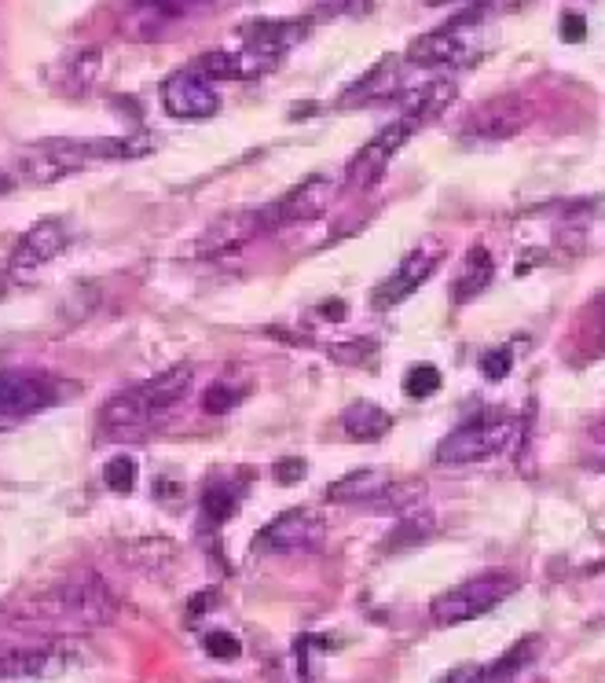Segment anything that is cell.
<instances>
[{
  "label": "cell",
  "instance_id": "cell-1",
  "mask_svg": "<svg viewBox=\"0 0 605 683\" xmlns=\"http://www.w3.org/2000/svg\"><path fill=\"white\" fill-rule=\"evenodd\" d=\"M8 618L23 628L40 632H85L104 628L118 618V596L99 574L63 577L52 588L34 591L26 602H12Z\"/></svg>",
  "mask_w": 605,
  "mask_h": 683
},
{
  "label": "cell",
  "instance_id": "cell-2",
  "mask_svg": "<svg viewBox=\"0 0 605 683\" xmlns=\"http://www.w3.org/2000/svg\"><path fill=\"white\" fill-rule=\"evenodd\" d=\"M492 12V4H473L470 12L456 15L451 23H444L433 34H422L408 45V63L411 67H426V70H440V67H467L481 56V45L473 37V26H481V19Z\"/></svg>",
  "mask_w": 605,
  "mask_h": 683
},
{
  "label": "cell",
  "instance_id": "cell-3",
  "mask_svg": "<svg viewBox=\"0 0 605 683\" xmlns=\"http://www.w3.org/2000/svg\"><path fill=\"white\" fill-rule=\"evenodd\" d=\"M521 427L510 416H477L470 423L451 430L437 445V464L440 467H470L484 464V459L503 456L513 441H518Z\"/></svg>",
  "mask_w": 605,
  "mask_h": 683
},
{
  "label": "cell",
  "instance_id": "cell-4",
  "mask_svg": "<svg viewBox=\"0 0 605 683\" xmlns=\"http://www.w3.org/2000/svg\"><path fill=\"white\" fill-rule=\"evenodd\" d=\"M513 591H518V577L513 574L470 577V580H462V585L448 588L440 599H433L429 618H433V625H440V628L467 625V621L492 614V610H496L499 602H507Z\"/></svg>",
  "mask_w": 605,
  "mask_h": 683
},
{
  "label": "cell",
  "instance_id": "cell-5",
  "mask_svg": "<svg viewBox=\"0 0 605 683\" xmlns=\"http://www.w3.org/2000/svg\"><path fill=\"white\" fill-rule=\"evenodd\" d=\"M81 666V650L63 636L34 647H8L0 655V680H56Z\"/></svg>",
  "mask_w": 605,
  "mask_h": 683
},
{
  "label": "cell",
  "instance_id": "cell-6",
  "mask_svg": "<svg viewBox=\"0 0 605 683\" xmlns=\"http://www.w3.org/2000/svg\"><path fill=\"white\" fill-rule=\"evenodd\" d=\"M532 122V104L518 93H503L488 104H481L462 125V140L467 144H503L524 133V125Z\"/></svg>",
  "mask_w": 605,
  "mask_h": 683
},
{
  "label": "cell",
  "instance_id": "cell-7",
  "mask_svg": "<svg viewBox=\"0 0 605 683\" xmlns=\"http://www.w3.org/2000/svg\"><path fill=\"white\" fill-rule=\"evenodd\" d=\"M93 163V147L77 144V140H48V144H34L19 151V177H26L29 184H56L77 169Z\"/></svg>",
  "mask_w": 605,
  "mask_h": 683
},
{
  "label": "cell",
  "instance_id": "cell-8",
  "mask_svg": "<svg viewBox=\"0 0 605 683\" xmlns=\"http://www.w3.org/2000/svg\"><path fill=\"white\" fill-rule=\"evenodd\" d=\"M415 122H408V118H400V122H392L382 129L378 136H371L367 144H363L356 155L349 158L346 166V184L356 188V192H371V188L378 184L382 177H386V169L392 163V155L408 144L411 133H415Z\"/></svg>",
  "mask_w": 605,
  "mask_h": 683
},
{
  "label": "cell",
  "instance_id": "cell-9",
  "mask_svg": "<svg viewBox=\"0 0 605 683\" xmlns=\"http://www.w3.org/2000/svg\"><path fill=\"white\" fill-rule=\"evenodd\" d=\"M440 261H444V247L437 243V239H433V243L415 247L411 254H403L400 265L392 268V273L378 284L375 305L378 309H392V305H400V301H408L433 273H437Z\"/></svg>",
  "mask_w": 605,
  "mask_h": 683
},
{
  "label": "cell",
  "instance_id": "cell-10",
  "mask_svg": "<svg viewBox=\"0 0 605 683\" xmlns=\"http://www.w3.org/2000/svg\"><path fill=\"white\" fill-rule=\"evenodd\" d=\"M323 540V522L316 511L294 507L282 511L279 518H271L265 529L254 537V551L261 555H287V551H305L316 548Z\"/></svg>",
  "mask_w": 605,
  "mask_h": 683
},
{
  "label": "cell",
  "instance_id": "cell-11",
  "mask_svg": "<svg viewBox=\"0 0 605 683\" xmlns=\"http://www.w3.org/2000/svg\"><path fill=\"white\" fill-rule=\"evenodd\" d=\"M271 220H268V206L265 209H239V214H228L214 220V225L206 228L198 239H195V254L198 257H220V254H235L250 243V239H257L261 232H268Z\"/></svg>",
  "mask_w": 605,
  "mask_h": 683
},
{
  "label": "cell",
  "instance_id": "cell-12",
  "mask_svg": "<svg viewBox=\"0 0 605 683\" xmlns=\"http://www.w3.org/2000/svg\"><path fill=\"white\" fill-rule=\"evenodd\" d=\"M161 107L180 122H202L220 110V96L198 70H180V74L161 82Z\"/></svg>",
  "mask_w": 605,
  "mask_h": 683
},
{
  "label": "cell",
  "instance_id": "cell-13",
  "mask_svg": "<svg viewBox=\"0 0 605 683\" xmlns=\"http://www.w3.org/2000/svg\"><path fill=\"white\" fill-rule=\"evenodd\" d=\"M335 192L338 184L330 177H305L298 188H290L287 195L279 199V203L268 206V220L271 228H282V225H305V220H319L323 214L335 203Z\"/></svg>",
  "mask_w": 605,
  "mask_h": 683
},
{
  "label": "cell",
  "instance_id": "cell-14",
  "mask_svg": "<svg viewBox=\"0 0 605 683\" xmlns=\"http://www.w3.org/2000/svg\"><path fill=\"white\" fill-rule=\"evenodd\" d=\"M282 56L261 52V48H214V52L198 56L195 70L202 77H225V82H246V77H261L279 67Z\"/></svg>",
  "mask_w": 605,
  "mask_h": 683
},
{
  "label": "cell",
  "instance_id": "cell-15",
  "mask_svg": "<svg viewBox=\"0 0 605 683\" xmlns=\"http://www.w3.org/2000/svg\"><path fill=\"white\" fill-rule=\"evenodd\" d=\"M56 405L52 379L34 375V371H0V411L4 416H34V411Z\"/></svg>",
  "mask_w": 605,
  "mask_h": 683
},
{
  "label": "cell",
  "instance_id": "cell-16",
  "mask_svg": "<svg viewBox=\"0 0 605 683\" xmlns=\"http://www.w3.org/2000/svg\"><path fill=\"white\" fill-rule=\"evenodd\" d=\"M63 247H66L63 220H37L12 250V273L15 276L37 273V268H45L48 261H56L59 254H63Z\"/></svg>",
  "mask_w": 605,
  "mask_h": 683
},
{
  "label": "cell",
  "instance_id": "cell-17",
  "mask_svg": "<svg viewBox=\"0 0 605 683\" xmlns=\"http://www.w3.org/2000/svg\"><path fill=\"white\" fill-rule=\"evenodd\" d=\"M456 96H459L456 77H426V82L403 88L392 104L400 107V115L408 118V122L419 125V122H429V118H440L444 110L456 104Z\"/></svg>",
  "mask_w": 605,
  "mask_h": 683
},
{
  "label": "cell",
  "instance_id": "cell-18",
  "mask_svg": "<svg viewBox=\"0 0 605 683\" xmlns=\"http://www.w3.org/2000/svg\"><path fill=\"white\" fill-rule=\"evenodd\" d=\"M99 74H104V52L93 45V48H74V52L59 56L52 70H48V77H52V88L56 93H63L70 99L85 96L88 88L99 82Z\"/></svg>",
  "mask_w": 605,
  "mask_h": 683
},
{
  "label": "cell",
  "instance_id": "cell-19",
  "mask_svg": "<svg viewBox=\"0 0 605 683\" xmlns=\"http://www.w3.org/2000/svg\"><path fill=\"white\" fill-rule=\"evenodd\" d=\"M312 34L308 19H257V23H246L239 29V37L250 48H261V52L282 56L290 48H298L305 37Z\"/></svg>",
  "mask_w": 605,
  "mask_h": 683
},
{
  "label": "cell",
  "instance_id": "cell-20",
  "mask_svg": "<svg viewBox=\"0 0 605 683\" xmlns=\"http://www.w3.org/2000/svg\"><path fill=\"white\" fill-rule=\"evenodd\" d=\"M403 93V77H400V59L386 56L378 67H371L367 74L356 77L346 93H341L338 104L341 107H363V104H382V99H397Z\"/></svg>",
  "mask_w": 605,
  "mask_h": 683
},
{
  "label": "cell",
  "instance_id": "cell-21",
  "mask_svg": "<svg viewBox=\"0 0 605 683\" xmlns=\"http://www.w3.org/2000/svg\"><path fill=\"white\" fill-rule=\"evenodd\" d=\"M392 492V475L382 467H363L352 470V475L338 478L335 486L327 489V500L335 504H375V500H386Z\"/></svg>",
  "mask_w": 605,
  "mask_h": 683
},
{
  "label": "cell",
  "instance_id": "cell-22",
  "mask_svg": "<svg viewBox=\"0 0 605 683\" xmlns=\"http://www.w3.org/2000/svg\"><path fill=\"white\" fill-rule=\"evenodd\" d=\"M492 279H496V257H492V250L484 243H473L467 254H462L451 298H456L459 305H470L473 298H481L484 290H488Z\"/></svg>",
  "mask_w": 605,
  "mask_h": 683
},
{
  "label": "cell",
  "instance_id": "cell-23",
  "mask_svg": "<svg viewBox=\"0 0 605 683\" xmlns=\"http://www.w3.org/2000/svg\"><path fill=\"white\" fill-rule=\"evenodd\" d=\"M191 379H195V371H191V364H177V368H166L158 371L155 379H147V383H140V397H144V405L150 416H158V411L173 408L180 397L191 390Z\"/></svg>",
  "mask_w": 605,
  "mask_h": 683
},
{
  "label": "cell",
  "instance_id": "cell-24",
  "mask_svg": "<svg viewBox=\"0 0 605 683\" xmlns=\"http://www.w3.org/2000/svg\"><path fill=\"white\" fill-rule=\"evenodd\" d=\"M118 559L140 574H166L177 562V544L169 537H140L118 548Z\"/></svg>",
  "mask_w": 605,
  "mask_h": 683
},
{
  "label": "cell",
  "instance_id": "cell-25",
  "mask_svg": "<svg viewBox=\"0 0 605 683\" xmlns=\"http://www.w3.org/2000/svg\"><path fill=\"white\" fill-rule=\"evenodd\" d=\"M341 430L352 441H382L392 430V416L386 408L371 405V400H352V405L341 411Z\"/></svg>",
  "mask_w": 605,
  "mask_h": 683
},
{
  "label": "cell",
  "instance_id": "cell-26",
  "mask_svg": "<svg viewBox=\"0 0 605 683\" xmlns=\"http://www.w3.org/2000/svg\"><path fill=\"white\" fill-rule=\"evenodd\" d=\"M150 411L144 405V397H140V390H121V394L107 397L104 408H99V423L107 430H129V427H140L147 423Z\"/></svg>",
  "mask_w": 605,
  "mask_h": 683
},
{
  "label": "cell",
  "instance_id": "cell-27",
  "mask_svg": "<svg viewBox=\"0 0 605 683\" xmlns=\"http://www.w3.org/2000/svg\"><path fill=\"white\" fill-rule=\"evenodd\" d=\"M536 655H540V636H524L521 643H513L507 655L492 661V669L484 672V683H507V680H513L524 666H532V661H536Z\"/></svg>",
  "mask_w": 605,
  "mask_h": 683
},
{
  "label": "cell",
  "instance_id": "cell-28",
  "mask_svg": "<svg viewBox=\"0 0 605 683\" xmlns=\"http://www.w3.org/2000/svg\"><path fill=\"white\" fill-rule=\"evenodd\" d=\"M235 511H239V489L235 486H225V481L206 486V492H202V518H206L209 526H225V522L235 518Z\"/></svg>",
  "mask_w": 605,
  "mask_h": 683
},
{
  "label": "cell",
  "instance_id": "cell-29",
  "mask_svg": "<svg viewBox=\"0 0 605 683\" xmlns=\"http://www.w3.org/2000/svg\"><path fill=\"white\" fill-rule=\"evenodd\" d=\"M96 305H99V287L96 284H74L70 287V295L59 301V316H63L66 324H77V320H85Z\"/></svg>",
  "mask_w": 605,
  "mask_h": 683
},
{
  "label": "cell",
  "instance_id": "cell-30",
  "mask_svg": "<svg viewBox=\"0 0 605 683\" xmlns=\"http://www.w3.org/2000/svg\"><path fill=\"white\" fill-rule=\"evenodd\" d=\"M144 12H150L158 19V23H177V19H187V15H195L202 12V8H209L214 0H136Z\"/></svg>",
  "mask_w": 605,
  "mask_h": 683
},
{
  "label": "cell",
  "instance_id": "cell-31",
  "mask_svg": "<svg viewBox=\"0 0 605 683\" xmlns=\"http://www.w3.org/2000/svg\"><path fill=\"white\" fill-rule=\"evenodd\" d=\"M375 12V0H316L312 15L316 19H363Z\"/></svg>",
  "mask_w": 605,
  "mask_h": 683
},
{
  "label": "cell",
  "instance_id": "cell-32",
  "mask_svg": "<svg viewBox=\"0 0 605 683\" xmlns=\"http://www.w3.org/2000/svg\"><path fill=\"white\" fill-rule=\"evenodd\" d=\"M136 478H140V467L133 456H114L107 459L104 467V486L114 489V492H133L136 489Z\"/></svg>",
  "mask_w": 605,
  "mask_h": 683
},
{
  "label": "cell",
  "instance_id": "cell-33",
  "mask_svg": "<svg viewBox=\"0 0 605 683\" xmlns=\"http://www.w3.org/2000/svg\"><path fill=\"white\" fill-rule=\"evenodd\" d=\"M433 529V515H411L403 518L397 529H392V537L386 540L389 551H400V548H415L422 537H426Z\"/></svg>",
  "mask_w": 605,
  "mask_h": 683
},
{
  "label": "cell",
  "instance_id": "cell-34",
  "mask_svg": "<svg viewBox=\"0 0 605 683\" xmlns=\"http://www.w3.org/2000/svg\"><path fill=\"white\" fill-rule=\"evenodd\" d=\"M440 390V371L433 364H415L403 375V394L411 400H426L429 394H437Z\"/></svg>",
  "mask_w": 605,
  "mask_h": 683
},
{
  "label": "cell",
  "instance_id": "cell-35",
  "mask_svg": "<svg viewBox=\"0 0 605 683\" xmlns=\"http://www.w3.org/2000/svg\"><path fill=\"white\" fill-rule=\"evenodd\" d=\"M239 405V390H231L228 383H214L202 394V408L209 411V416H225V411H231Z\"/></svg>",
  "mask_w": 605,
  "mask_h": 683
},
{
  "label": "cell",
  "instance_id": "cell-36",
  "mask_svg": "<svg viewBox=\"0 0 605 683\" xmlns=\"http://www.w3.org/2000/svg\"><path fill=\"white\" fill-rule=\"evenodd\" d=\"M371 354H375V338H349V342H341V346H330V357H335L338 364H363Z\"/></svg>",
  "mask_w": 605,
  "mask_h": 683
},
{
  "label": "cell",
  "instance_id": "cell-37",
  "mask_svg": "<svg viewBox=\"0 0 605 683\" xmlns=\"http://www.w3.org/2000/svg\"><path fill=\"white\" fill-rule=\"evenodd\" d=\"M202 647H206V655L217 661H235L242 655V643L231 636V632H209V636L202 639Z\"/></svg>",
  "mask_w": 605,
  "mask_h": 683
},
{
  "label": "cell",
  "instance_id": "cell-38",
  "mask_svg": "<svg viewBox=\"0 0 605 683\" xmlns=\"http://www.w3.org/2000/svg\"><path fill=\"white\" fill-rule=\"evenodd\" d=\"M510 364H513L510 349H492V354H484L481 371H484V379H492V383H503V379L510 375Z\"/></svg>",
  "mask_w": 605,
  "mask_h": 683
},
{
  "label": "cell",
  "instance_id": "cell-39",
  "mask_svg": "<svg viewBox=\"0 0 605 683\" xmlns=\"http://www.w3.org/2000/svg\"><path fill=\"white\" fill-rule=\"evenodd\" d=\"M305 475H308V464H305V459H298V456L279 459V464L271 467V478H276L279 486H294V481H301Z\"/></svg>",
  "mask_w": 605,
  "mask_h": 683
},
{
  "label": "cell",
  "instance_id": "cell-40",
  "mask_svg": "<svg viewBox=\"0 0 605 683\" xmlns=\"http://www.w3.org/2000/svg\"><path fill=\"white\" fill-rule=\"evenodd\" d=\"M588 37V23H583V15H561V41L565 45H577Z\"/></svg>",
  "mask_w": 605,
  "mask_h": 683
},
{
  "label": "cell",
  "instance_id": "cell-41",
  "mask_svg": "<svg viewBox=\"0 0 605 683\" xmlns=\"http://www.w3.org/2000/svg\"><path fill=\"white\" fill-rule=\"evenodd\" d=\"M484 680V672H477L473 666H456V669H448L437 683H481Z\"/></svg>",
  "mask_w": 605,
  "mask_h": 683
},
{
  "label": "cell",
  "instance_id": "cell-42",
  "mask_svg": "<svg viewBox=\"0 0 605 683\" xmlns=\"http://www.w3.org/2000/svg\"><path fill=\"white\" fill-rule=\"evenodd\" d=\"M214 602H217V588L198 591V596H191V599H187V614H191V618L206 614V610H214Z\"/></svg>",
  "mask_w": 605,
  "mask_h": 683
},
{
  "label": "cell",
  "instance_id": "cell-43",
  "mask_svg": "<svg viewBox=\"0 0 605 683\" xmlns=\"http://www.w3.org/2000/svg\"><path fill=\"white\" fill-rule=\"evenodd\" d=\"M591 456H594V459H602L598 467H605V423L591 427Z\"/></svg>",
  "mask_w": 605,
  "mask_h": 683
},
{
  "label": "cell",
  "instance_id": "cell-44",
  "mask_svg": "<svg viewBox=\"0 0 605 683\" xmlns=\"http://www.w3.org/2000/svg\"><path fill=\"white\" fill-rule=\"evenodd\" d=\"M319 313L327 320H341V316H346V301H323Z\"/></svg>",
  "mask_w": 605,
  "mask_h": 683
},
{
  "label": "cell",
  "instance_id": "cell-45",
  "mask_svg": "<svg viewBox=\"0 0 605 683\" xmlns=\"http://www.w3.org/2000/svg\"><path fill=\"white\" fill-rule=\"evenodd\" d=\"M12 188H15V180H12V177H8V173H4V169H0V199H4L8 192H12Z\"/></svg>",
  "mask_w": 605,
  "mask_h": 683
},
{
  "label": "cell",
  "instance_id": "cell-46",
  "mask_svg": "<svg viewBox=\"0 0 605 683\" xmlns=\"http://www.w3.org/2000/svg\"><path fill=\"white\" fill-rule=\"evenodd\" d=\"M426 4H433V8H440V4H456V0H426Z\"/></svg>",
  "mask_w": 605,
  "mask_h": 683
}]
</instances>
